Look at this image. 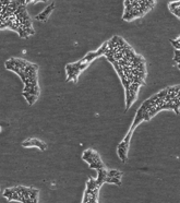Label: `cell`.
Masks as SVG:
<instances>
[{
  "mask_svg": "<svg viewBox=\"0 0 180 203\" xmlns=\"http://www.w3.org/2000/svg\"><path fill=\"white\" fill-rule=\"evenodd\" d=\"M104 56L116 69L126 92V107L130 108L136 98L140 86L145 84V59L119 36H114L107 41V49Z\"/></svg>",
  "mask_w": 180,
  "mask_h": 203,
  "instance_id": "6da1fadb",
  "label": "cell"
},
{
  "mask_svg": "<svg viewBox=\"0 0 180 203\" xmlns=\"http://www.w3.org/2000/svg\"><path fill=\"white\" fill-rule=\"evenodd\" d=\"M6 64L17 67L23 71V74L25 78L23 96L25 97L28 104L33 105L39 96V86L37 81L38 66L20 58H10L8 61H6Z\"/></svg>",
  "mask_w": 180,
  "mask_h": 203,
  "instance_id": "7a4b0ae2",
  "label": "cell"
},
{
  "mask_svg": "<svg viewBox=\"0 0 180 203\" xmlns=\"http://www.w3.org/2000/svg\"><path fill=\"white\" fill-rule=\"evenodd\" d=\"M154 0H125V12L122 19L125 21H132L134 19L142 18L149 10L155 6Z\"/></svg>",
  "mask_w": 180,
  "mask_h": 203,
  "instance_id": "3957f363",
  "label": "cell"
},
{
  "mask_svg": "<svg viewBox=\"0 0 180 203\" xmlns=\"http://www.w3.org/2000/svg\"><path fill=\"white\" fill-rule=\"evenodd\" d=\"M82 158L85 161L91 168H94L97 172V178L95 179L96 186L100 188L103 184H105V179L107 177V168L105 167L103 161L100 159L99 154L94 150H86L82 155Z\"/></svg>",
  "mask_w": 180,
  "mask_h": 203,
  "instance_id": "277c9868",
  "label": "cell"
},
{
  "mask_svg": "<svg viewBox=\"0 0 180 203\" xmlns=\"http://www.w3.org/2000/svg\"><path fill=\"white\" fill-rule=\"evenodd\" d=\"M98 191L99 188L96 186L95 179L90 178L86 182V189L85 192H84V198H83V202L82 203H98L97 202Z\"/></svg>",
  "mask_w": 180,
  "mask_h": 203,
  "instance_id": "5b68a950",
  "label": "cell"
},
{
  "mask_svg": "<svg viewBox=\"0 0 180 203\" xmlns=\"http://www.w3.org/2000/svg\"><path fill=\"white\" fill-rule=\"evenodd\" d=\"M89 66H90V64H87V63H80L79 61L67 64V67H66V71H67V81L77 82L78 78L81 74V72L83 70H85Z\"/></svg>",
  "mask_w": 180,
  "mask_h": 203,
  "instance_id": "8992f818",
  "label": "cell"
},
{
  "mask_svg": "<svg viewBox=\"0 0 180 203\" xmlns=\"http://www.w3.org/2000/svg\"><path fill=\"white\" fill-rule=\"evenodd\" d=\"M132 134L133 132L129 131L127 135L123 138V140L118 144L117 146V154L119 158L121 159L122 162L125 163L127 161V157H128V150H129V146H130V141L131 138H132Z\"/></svg>",
  "mask_w": 180,
  "mask_h": 203,
  "instance_id": "52a82bcc",
  "label": "cell"
},
{
  "mask_svg": "<svg viewBox=\"0 0 180 203\" xmlns=\"http://www.w3.org/2000/svg\"><path fill=\"white\" fill-rule=\"evenodd\" d=\"M22 145L24 146V148H32V146H35V148L39 149L41 151H45V150L47 149V145H46V143H44L43 141L38 140V139H32V138H28V139L23 141Z\"/></svg>",
  "mask_w": 180,
  "mask_h": 203,
  "instance_id": "ba28073f",
  "label": "cell"
},
{
  "mask_svg": "<svg viewBox=\"0 0 180 203\" xmlns=\"http://www.w3.org/2000/svg\"><path fill=\"white\" fill-rule=\"evenodd\" d=\"M56 8V5L55 2H51L47 8H46L43 12H41L39 14H37L35 17V20H38V21H47V19L49 17V14L53 12V10Z\"/></svg>",
  "mask_w": 180,
  "mask_h": 203,
  "instance_id": "9c48e42d",
  "label": "cell"
},
{
  "mask_svg": "<svg viewBox=\"0 0 180 203\" xmlns=\"http://www.w3.org/2000/svg\"><path fill=\"white\" fill-rule=\"evenodd\" d=\"M168 8L170 10L171 13H174L176 15V18H180V1H175V2H170L168 5Z\"/></svg>",
  "mask_w": 180,
  "mask_h": 203,
  "instance_id": "30bf717a",
  "label": "cell"
},
{
  "mask_svg": "<svg viewBox=\"0 0 180 203\" xmlns=\"http://www.w3.org/2000/svg\"><path fill=\"white\" fill-rule=\"evenodd\" d=\"M122 176V172L117 170V169H110L107 170V177H111V178H118L120 179Z\"/></svg>",
  "mask_w": 180,
  "mask_h": 203,
  "instance_id": "8fae6325",
  "label": "cell"
},
{
  "mask_svg": "<svg viewBox=\"0 0 180 203\" xmlns=\"http://www.w3.org/2000/svg\"><path fill=\"white\" fill-rule=\"evenodd\" d=\"M174 61L175 63L179 67V63H180V51L178 49H175V57H174Z\"/></svg>",
  "mask_w": 180,
  "mask_h": 203,
  "instance_id": "7c38bea8",
  "label": "cell"
},
{
  "mask_svg": "<svg viewBox=\"0 0 180 203\" xmlns=\"http://www.w3.org/2000/svg\"><path fill=\"white\" fill-rule=\"evenodd\" d=\"M170 42H171V44L174 45V47H175V49L179 50V48H180V46H179V44H180V37L176 38V39H171Z\"/></svg>",
  "mask_w": 180,
  "mask_h": 203,
  "instance_id": "4fadbf2b",
  "label": "cell"
},
{
  "mask_svg": "<svg viewBox=\"0 0 180 203\" xmlns=\"http://www.w3.org/2000/svg\"><path fill=\"white\" fill-rule=\"evenodd\" d=\"M0 131H1V128H0Z\"/></svg>",
  "mask_w": 180,
  "mask_h": 203,
  "instance_id": "5bb4252c",
  "label": "cell"
}]
</instances>
